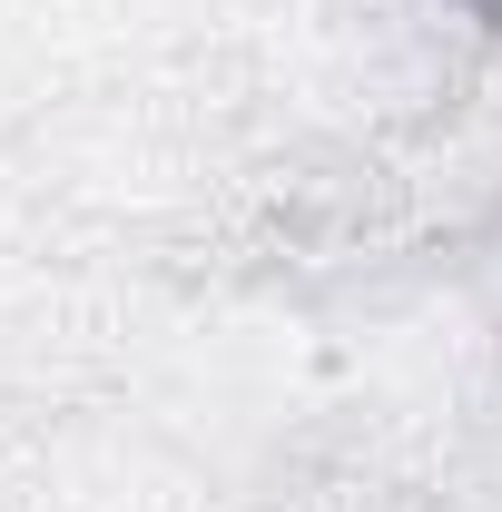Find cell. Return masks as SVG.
Returning <instances> with one entry per match:
<instances>
[{"instance_id":"cell-1","label":"cell","mask_w":502,"mask_h":512,"mask_svg":"<svg viewBox=\"0 0 502 512\" xmlns=\"http://www.w3.org/2000/svg\"><path fill=\"white\" fill-rule=\"evenodd\" d=\"M463 10H473V20H483V30H502V0H463Z\"/></svg>"}]
</instances>
